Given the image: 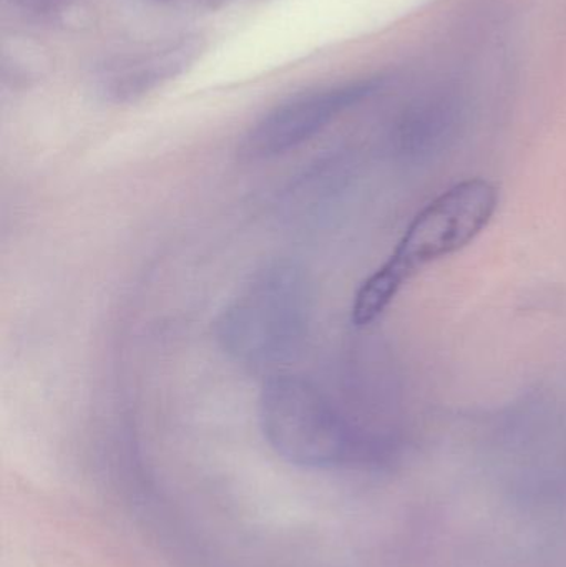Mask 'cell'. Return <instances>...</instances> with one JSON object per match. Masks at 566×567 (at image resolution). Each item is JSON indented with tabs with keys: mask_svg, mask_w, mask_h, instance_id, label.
<instances>
[{
	"mask_svg": "<svg viewBox=\"0 0 566 567\" xmlns=\"http://www.w3.org/2000/svg\"><path fill=\"white\" fill-rule=\"evenodd\" d=\"M258 419L272 452L299 468L379 465L389 453L384 435L299 375L268 379L259 393Z\"/></svg>",
	"mask_w": 566,
	"mask_h": 567,
	"instance_id": "6da1fadb",
	"label": "cell"
},
{
	"mask_svg": "<svg viewBox=\"0 0 566 567\" xmlns=\"http://www.w3.org/2000/svg\"><path fill=\"white\" fill-rule=\"evenodd\" d=\"M315 287L305 266L279 259L243 284L215 322L219 349L243 365L265 369L298 355L308 339Z\"/></svg>",
	"mask_w": 566,
	"mask_h": 567,
	"instance_id": "7a4b0ae2",
	"label": "cell"
},
{
	"mask_svg": "<svg viewBox=\"0 0 566 567\" xmlns=\"http://www.w3.org/2000/svg\"><path fill=\"white\" fill-rule=\"evenodd\" d=\"M497 208V186L482 178L465 179L429 203L412 219L391 258L359 287L352 323L366 327L378 320L419 269L471 245Z\"/></svg>",
	"mask_w": 566,
	"mask_h": 567,
	"instance_id": "3957f363",
	"label": "cell"
},
{
	"mask_svg": "<svg viewBox=\"0 0 566 567\" xmlns=\"http://www.w3.org/2000/svg\"><path fill=\"white\" fill-rule=\"evenodd\" d=\"M381 80H358L321 86L289 96L259 116L243 135L238 155L243 162L278 158L308 143L342 113L374 95Z\"/></svg>",
	"mask_w": 566,
	"mask_h": 567,
	"instance_id": "277c9868",
	"label": "cell"
},
{
	"mask_svg": "<svg viewBox=\"0 0 566 567\" xmlns=\"http://www.w3.org/2000/svg\"><path fill=\"white\" fill-rule=\"evenodd\" d=\"M205 50L198 33L159 37L105 56L93 70L96 95L115 105H128L152 95L188 72Z\"/></svg>",
	"mask_w": 566,
	"mask_h": 567,
	"instance_id": "5b68a950",
	"label": "cell"
},
{
	"mask_svg": "<svg viewBox=\"0 0 566 567\" xmlns=\"http://www.w3.org/2000/svg\"><path fill=\"white\" fill-rule=\"evenodd\" d=\"M12 7L40 22H63L73 13V0H9Z\"/></svg>",
	"mask_w": 566,
	"mask_h": 567,
	"instance_id": "8992f818",
	"label": "cell"
},
{
	"mask_svg": "<svg viewBox=\"0 0 566 567\" xmlns=\"http://www.w3.org/2000/svg\"><path fill=\"white\" fill-rule=\"evenodd\" d=\"M163 3H169V6H202V3H209L213 0H159Z\"/></svg>",
	"mask_w": 566,
	"mask_h": 567,
	"instance_id": "52a82bcc",
	"label": "cell"
}]
</instances>
